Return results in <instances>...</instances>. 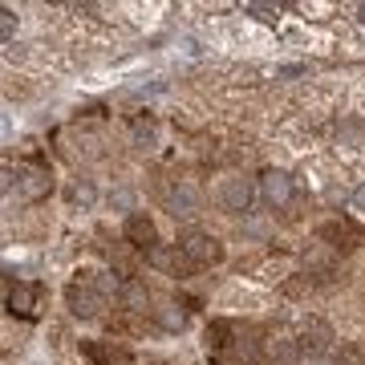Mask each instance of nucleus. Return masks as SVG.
Here are the masks:
<instances>
[{
	"label": "nucleus",
	"mask_w": 365,
	"mask_h": 365,
	"mask_svg": "<svg viewBox=\"0 0 365 365\" xmlns=\"http://www.w3.org/2000/svg\"><path fill=\"white\" fill-rule=\"evenodd\" d=\"M66 304H69V313L81 317V321L102 317V309L110 304V280L98 268H78L66 288Z\"/></svg>",
	"instance_id": "obj_1"
},
{
	"label": "nucleus",
	"mask_w": 365,
	"mask_h": 365,
	"mask_svg": "<svg viewBox=\"0 0 365 365\" xmlns=\"http://www.w3.org/2000/svg\"><path fill=\"white\" fill-rule=\"evenodd\" d=\"M158 199H163V207L175 215V220H191V215H199V203H203V195H199V187L191 179H170V187H163L158 182Z\"/></svg>",
	"instance_id": "obj_2"
},
{
	"label": "nucleus",
	"mask_w": 365,
	"mask_h": 365,
	"mask_svg": "<svg viewBox=\"0 0 365 365\" xmlns=\"http://www.w3.org/2000/svg\"><path fill=\"white\" fill-rule=\"evenodd\" d=\"M179 248L187 252V260L195 264V268H207V264L223 260V244L215 240V235L199 232V227H187V232L179 235Z\"/></svg>",
	"instance_id": "obj_3"
},
{
	"label": "nucleus",
	"mask_w": 365,
	"mask_h": 365,
	"mask_svg": "<svg viewBox=\"0 0 365 365\" xmlns=\"http://www.w3.org/2000/svg\"><path fill=\"white\" fill-rule=\"evenodd\" d=\"M252 199H256V191H252V182L244 179V175H227V179L220 182V207L223 211L244 215V211L252 207Z\"/></svg>",
	"instance_id": "obj_4"
},
{
	"label": "nucleus",
	"mask_w": 365,
	"mask_h": 365,
	"mask_svg": "<svg viewBox=\"0 0 365 365\" xmlns=\"http://www.w3.org/2000/svg\"><path fill=\"white\" fill-rule=\"evenodd\" d=\"M41 297H45V284H37V280H16V284H9V313L37 317Z\"/></svg>",
	"instance_id": "obj_5"
},
{
	"label": "nucleus",
	"mask_w": 365,
	"mask_h": 365,
	"mask_svg": "<svg viewBox=\"0 0 365 365\" xmlns=\"http://www.w3.org/2000/svg\"><path fill=\"white\" fill-rule=\"evenodd\" d=\"M146 264H150V268H163V272L167 276H191V268H195V264L187 260V252L179 248V244H175V248H163V244H158V248H150L146 252Z\"/></svg>",
	"instance_id": "obj_6"
},
{
	"label": "nucleus",
	"mask_w": 365,
	"mask_h": 365,
	"mask_svg": "<svg viewBox=\"0 0 365 365\" xmlns=\"http://www.w3.org/2000/svg\"><path fill=\"white\" fill-rule=\"evenodd\" d=\"M260 195H264V203H268L272 211L288 207V199H292V179H288L284 170H264Z\"/></svg>",
	"instance_id": "obj_7"
},
{
	"label": "nucleus",
	"mask_w": 365,
	"mask_h": 365,
	"mask_svg": "<svg viewBox=\"0 0 365 365\" xmlns=\"http://www.w3.org/2000/svg\"><path fill=\"white\" fill-rule=\"evenodd\" d=\"M126 240H130L134 248H143V252L158 248V232H155V220H150L146 211H130V215H126Z\"/></svg>",
	"instance_id": "obj_8"
},
{
	"label": "nucleus",
	"mask_w": 365,
	"mask_h": 365,
	"mask_svg": "<svg viewBox=\"0 0 365 365\" xmlns=\"http://www.w3.org/2000/svg\"><path fill=\"white\" fill-rule=\"evenodd\" d=\"M81 353L93 365H134V357L122 345H106V341H81Z\"/></svg>",
	"instance_id": "obj_9"
},
{
	"label": "nucleus",
	"mask_w": 365,
	"mask_h": 365,
	"mask_svg": "<svg viewBox=\"0 0 365 365\" xmlns=\"http://www.w3.org/2000/svg\"><path fill=\"white\" fill-rule=\"evenodd\" d=\"M114 297L122 300V309H126V313H146V304H150L146 284H143V280H134V276H126V280L114 288Z\"/></svg>",
	"instance_id": "obj_10"
},
{
	"label": "nucleus",
	"mask_w": 365,
	"mask_h": 365,
	"mask_svg": "<svg viewBox=\"0 0 365 365\" xmlns=\"http://www.w3.org/2000/svg\"><path fill=\"white\" fill-rule=\"evenodd\" d=\"M329 345H333V333H329V325H321V321H313V325L300 333V353H304V357H325Z\"/></svg>",
	"instance_id": "obj_11"
},
{
	"label": "nucleus",
	"mask_w": 365,
	"mask_h": 365,
	"mask_svg": "<svg viewBox=\"0 0 365 365\" xmlns=\"http://www.w3.org/2000/svg\"><path fill=\"white\" fill-rule=\"evenodd\" d=\"M321 240H337L333 248H345L341 240H353V248H357V244L365 240V232L361 227H353V223H325V227H321Z\"/></svg>",
	"instance_id": "obj_12"
},
{
	"label": "nucleus",
	"mask_w": 365,
	"mask_h": 365,
	"mask_svg": "<svg viewBox=\"0 0 365 365\" xmlns=\"http://www.w3.org/2000/svg\"><path fill=\"white\" fill-rule=\"evenodd\" d=\"M25 199H41L49 191V170L45 167H25Z\"/></svg>",
	"instance_id": "obj_13"
},
{
	"label": "nucleus",
	"mask_w": 365,
	"mask_h": 365,
	"mask_svg": "<svg viewBox=\"0 0 365 365\" xmlns=\"http://www.w3.org/2000/svg\"><path fill=\"white\" fill-rule=\"evenodd\" d=\"M268 353H272L276 361H292V357L300 353V345H292L288 333H272V337H268Z\"/></svg>",
	"instance_id": "obj_14"
},
{
	"label": "nucleus",
	"mask_w": 365,
	"mask_h": 365,
	"mask_svg": "<svg viewBox=\"0 0 365 365\" xmlns=\"http://www.w3.org/2000/svg\"><path fill=\"white\" fill-rule=\"evenodd\" d=\"M134 143L143 146V150L155 146V122L150 118H134Z\"/></svg>",
	"instance_id": "obj_15"
},
{
	"label": "nucleus",
	"mask_w": 365,
	"mask_h": 365,
	"mask_svg": "<svg viewBox=\"0 0 365 365\" xmlns=\"http://www.w3.org/2000/svg\"><path fill=\"white\" fill-rule=\"evenodd\" d=\"M155 317H158V325H163V329H182V313L175 309V304H163V309H155Z\"/></svg>",
	"instance_id": "obj_16"
},
{
	"label": "nucleus",
	"mask_w": 365,
	"mask_h": 365,
	"mask_svg": "<svg viewBox=\"0 0 365 365\" xmlns=\"http://www.w3.org/2000/svg\"><path fill=\"white\" fill-rule=\"evenodd\" d=\"M73 199H81V203H93V187H90V182H78V187H73Z\"/></svg>",
	"instance_id": "obj_17"
},
{
	"label": "nucleus",
	"mask_w": 365,
	"mask_h": 365,
	"mask_svg": "<svg viewBox=\"0 0 365 365\" xmlns=\"http://www.w3.org/2000/svg\"><path fill=\"white\" fill-rule=\"evenodd\" d=\"M0 16H4V41H13V13L4 9V13H0Z\"/></svg>",
	"instance_id": "obj_18"
},
{
	"label": "nucleus",
	"mask_w": 365,
	"mask_h": 365,
	"mask_svg": "<svg viewBox=\"0 0 365 365\" xmlns=\"http://www.w3.org/2000/svg\"><path fill=\"white\" fill-rule=\"evenodd\" d=\"M353 203H357V207H365V187L357 191V195H353Z\"/></svg>",
	"instance_id": "obj_19"
},
{
	"label": "nucleus",
	"mask_w": 365,
	"mask_h": 365,
	"mask_svg": "<svg viewBox=\"0 0 365 365\" xmlns=\"http://www.w3.org/2000/svg\"><path fill=\"white\" fill-rule=\"evenodd\" d=\"M357 21H361V25H365V4H361V16H357Z\"/></svg>",
	"instance_id": "obj_20"
}]
</instances>
